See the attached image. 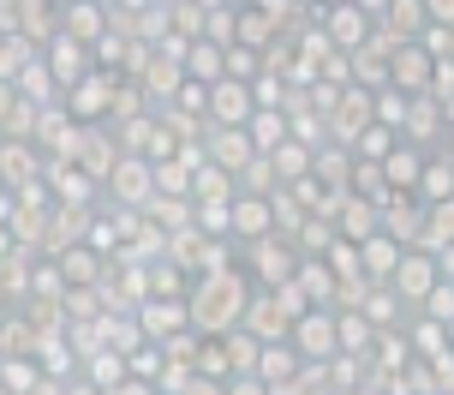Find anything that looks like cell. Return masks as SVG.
Here are the masks:
<instances>
[{"mask_svg":"<svg viewBox=\"0 0 454 395\" xmlns=\"http://www.w3.org/2000/svg\"><path fill=\"white\" fill-rule=\"evenodd\" d=\"M246 300H251V281L239 264H227V270H209L185 288V329L198 336V342H222L227 329H239L246 318Z\"/></svg>","mask_w":454,"mask_h":395,"instance_id":"6da1fadb","label":"cell"},{"mask_svg":"<svg viewBox=\"0 0 454 395\" xmlns=\"http://www.w3.org/2000/svg\"><path fill=\"white\" fill-rule=\"evenodd\" d=\"M311 30H317L335 54H353V48H364V36H371V19H364V6H311Z\"/></svg>","mask_w":454,"mask_h":395,"instance_id":"7a4b0ae2","label":"cell"},{"mask_svg":"<svg viewBox=\"0 0 454 395\" xmlns=\"http://www.w3.org/2000/svg\"><path fill=\"white\" fill-rule=\"evenodd\" d=\"M364 126H371V96L347 84V91L335 96V108L323 115V144H335V150H347V156H353V138H359Z\"/></svg>","mask_w":454,"mask_h":395,"instance_id":"3957f363","label":"cell"},{"mask_svg":"<svg viewBox=\"0 0 454 395\" xmlns=\"http://www.w3.org/2000/svg\"><path fill=\"white\" fill-rule=\"evenodd\" d=\"M102 198H108L114 209H144L150 198H156V186H150V162L120 156V162L108 168V180H102Z\"/></svg>","mask_w":454,"mask_h":395,"instance_id":"277c9868","label":"cell"},{"mask_svg":"<svg viewBox=\"0 0 454 395\" xmlns=\"http://www.w3.org/2000/svg\"><path fill=\"white\" fill-rule=\"evenodd\" d=\"M114 84H120V78H108V72H90L84 84H72V91L60 96V108H67V115L78 120V126H108Z\"/></svg>","mask_w":454,"mask_h":395,"instance_id":"5b68a950","label":"cell"},{"mask_svg":"<svg viewBox=\"0 0 454 395\" xmlns=\"http://www.w3.org/2000/svg\"><path fill=\"white\" fill-rule=\"evenodd\" d=\"M436 264L425 252H401V264H395V276L383 281L388 294H395V300H401V312H419V305H425V294H431L436 288Z\"/></svg>","mask_w":454,"mask_h":395,"instance_id":"8992f818","label":"cell"},{"mask_svg":"<svg viewBox=\"0 0 454 395\" xmlns=\"http://www.w3.org/2000/svg\"><path fill=\"white\" fill-rule=\"evenodd\" d=\"M198 156H204V168H215V174H227V180H233V174H239L257 150L246 144V132H239V126H204Z\"/></svg>","mask_w":454,"mask_h":395,"instance_id":"52a82bcc","label":"cell"},{"mask_svg":"<svg viewBox=\"0 0 454 395\" xmlns=\"http://www.w3.org/2000/svg\"><path fill=\"white\" fill-rule=\"evenodd\" d=\"M36 60L48 67V78H54V91H60V96H67L72 84H84V78L96 72L90 48H84V43H72V36H54V43H48L43 54H36Z\"/></svg>","mask_w":454,"mask_h":395,"instance_id":"ba28073f","label":"cell"},{"mask_svg":"<svg viewBox=\"0 0 454 395\" xmlns=\"http://www.w3.org/2000/svg\"><path fill=\"white\" fill-rule=\"evenodd\" d=\"M239 329H246L257 348H270V342H287L294 336V318L281 312V300L275 294H257L251 288V300H246V318H239Z\"/></svg>","mask_w":454,"mask_h":395,"instance_id":"9c48e42d","label":"cell"},{"mask_svg":"<svg viewBox=\"0 0 454 395\" xmlns=\"http://www.w3.org/2000/svg\"><path fill=\"white\" fill-rule=\"evenodd\" d=\"M287 348L305 359V366H323V359H335V312H305L294 324V336H287Z\"/></svg>","mask_w":454,"mask_h":395,"instance_id":"30bf717a","label":"cell"},{"mask_svg":"<svg viewBox=\"0 0 454 395\" xmlns=\"http://www.w3.org/2000/svg\"><path fill=\"white\" fill-rule=\"evenodd\" d=\"M120 162V150H114V132L108 126H84L78 132V150H72V168L90 180L96 192H102V180H108V168Z\"/></svg>","mask_w":454,"mask_h":395,"instance_id":"8fae6325","label":"cell"},{"mask_svg":"<svg viewBox=\"0 0 454 395\" xmlns=\"http://www.w3.org/2000/svg\"><path fill=\"white\" fill-rule=\"evenodd\" d=\"M137 336L150 342V348H161V342H174V336H185V300H144L132 312Z\"/></svg>","mask_w":454,"mask_h":395,"instance_id":"7c38bea8","label":"cell"},{"mask_svg":"<svg viewBox=\"0 0 454 395\" xmlns=\"http://www.w3.org/2000/svg\"><path fill=\"white\" fill-rule=\"evenodd\" d=\"M60 36L96 48L108 36V6H102V0H67V6H60Z\"/></svg>","mask_w":454,"mask_h":395,"instance_id":"4fadbf2b","label":"cell"},{"mask_svg":"<svg viewBox=\"0 0 454 395\" xmlns=\"http://www.w3.org/2000/svg\"><path fill=\"white\" fill-rule=\"evenodd\" d=\"M251 120V84H209V102H204V126H246Z\"/></svg>","mask_w":454,"mask_h":395,"instance_id":"5bb4252c","label":"cell"},{"mask_svg":"<svg viewBox=\"0 0 454 395\" xmlns=\"http://www.w3.org/2000/svg\"><path fill=\"white\" fill-rule=\"evenodd\" d=\"M54 36H60V6L54 0H19V43L30 54H43Z\"/></svg>","mask_w":454,"mask_h":395,"instance_id":"9a60e30c","label":"cell"},{"mask_svg":"<svg viewBox=\"0 0 454 395\" xmlns=\"http://www.w3.org/2000/svg\"><path fill=\"white\" fill-rule=\"evenodd\" d=\"M425 84H431V60H425V54H419L412 43H401L395 54H388V91L425 96Z\"/></svg>","mask_w":454,"mask_h":395,"instance_id":"2e32d148","label":"cell"},{"mask_svg":"<svg viewBox=\"0 0 454 395\" xmlns=\"http://www.w3.org/2000/svg\"><path fill=\"white\" fill-rule=\"evenodd\" d=\"M412 252H425V257L454 252V204H425V222H419Z\"/></svg>","mask_w":454,"mask_h":395,"instance_id":"e0dca14e","label":"cell"},{"mask_svg":"<svg viewBox=\"0 0 454 395\" xmlns=\"http://www.w3.org/2000/svg\"><path fill=\"white\" fill-rule=\"evenodd\" d=\"M419 168H425V156H419V150H407V144H395L383 162H377L388 198H412V186H419Z\"/></svg>","mask_w":454,"mask_h":395,"instance_id":"ac0fdd59","label":"cell"},{"mask_svg":"<svg viewBox=\"0 0 454 395\" xmlns=\"http://www.w3.org/2000/svg\"><path fill=\"white\" fill-rule=\"evenodd\" d=\"M412 204H454V156H425Z\"/></svg>","mask_w":454,"mask_h":395,"instance_id":"d6986e66","label":"cell"},{"mask_svg":"<svg viewBox=\"0 0 454 395\" xmlns=\"http://www.w3.org/2000/svg\"><path fill=\"white\" fill-rule=\"evenodd\" d=\"M329 228H335V240H347V246H364V240L377 233V204H364V198H340Z\"/></svg>","mask_w":454,"mask_h":395,"instance_id":"ffe728a7","label":"cell"},{"mask_svg":"<svg viewBox=\"0 0 454 395\" xmlns=\"http://www.w3.org/2000/svg\"><path fill=\"white\" fill-rule=\"evenodd\" d=\"M359 252V276H364V288H383L388 276H395V264H401V246L395 240H383V233H371L364 246H353Z\"/></svg>","mask_w":454,"mask_h":395,"instance_id":"44dd1931","label":"cell"},{"mask_svg":"<svg viewBox=\"0 0 454 395\" xmlns=\"http://www.w3.org/2000/svg\"><path fill=\"white\" fill-rule=\"evenodd\" d=\"M294 288H299V300L311 305V312H329V305H335V276L323 270V257H299Z\"/></svg>","mask_w":454,"mask_h":395,"instance_id":"7402d4cb","label":"cell"},{"mask_svg":"<svg viewBox=\"0 0 454 395\" xmlns=\"http://www.w3.org/2000/svg\"><path fill=\"white\" fill-rule=\"evenodd\" d=\"M48 264L60 270V281H67V288H96V281H102V270H108V257H96L90 246H67V252L48 257Z\"/></svg>","mask_w":454,"mask_h":395,"instance_id":"603a6c76","label":"cell"},{"mask_svg":"<svg viewBox=\"0 0 454 395\" xmlns=\"http://www.w3.org/2000/svg\"><path fill=\"white\" fill-rule=\"evenodd\" d=\"M299 366H305V359H299L294 348H287V342H270V348H257V383H263V390H281V383H294L299 377Z\"/></svg>","mask_w":454,"mask_h":395,"instance_id":"cb8c5ba5","label":"cell"},{"mask_svg":"<svg viewBox=\"0 0 454 395\" xmlns=\"http://www.w3.org/2000/svg\"><path fill=\"white\" fill-rule=\"evenodd\" d=\"M347 180H353V156L347 150H335V144H323V150H311V186L317 192H347Z\"/></svg>","mask_w":454,"mask_h":395,"instance_id":"d4e9b609","label":"cell"},{"mask_svg":"<svg viewBox=\"0 0 454 395\" xmlns=\"http://www.w3.org/2000/svg\"><path fill=\"white\" fill-rule=\"evenodd\" d=\"M12 96H19V102H30V108H54V102H60V91H54V78H48V67L36 60V54L19 67V78H12Z\"/></svg>","mask_w":454,"mask_h":395,"instance_id":"484cf974","label":"cell"},{"mask_svg":"<svg viewBox=\"0 0 454 395\" xmlns=\"http://www.w3.org/2000/svg\"><path fill=\"white\" fill-rule=\"evenodd\" d=\"M239 132H246V144L257 150V156H270V150L287 144V120H281V108H251V120L239 126Z\"/></svg>","mask_w":454,"mask_h":395,"instance_id":"4316f807","label":"cell"},{"mask_svg":"<svg viewBox=\"0 0 454 395\" xmlns=\"http://www.w3.org/2000/svg\"><path fill=\"white\" fill-rule=\"evenodd\" d=\"M270 43H275V24L263 19V6H233V48L263 54Z\"/></svg>","mask_w":454,"mask_h":395,"instance_id":"83f0119b","label":"cell"},{"mask_svg":"<svg viewBox=\"0 0 454 395\" xmlns=\"http://www.w3.org/2000/svg\"><path fill=\"white\" fill-rule=\"evenodd\" d=\"M401 336H407V353H412V359H442V353H449V329L431 324V318H407V324H401Z\"/></svg>","mask_w":454,"mask_h":395,"instance_id":"f1b7e54d","label":"cell"},{"mask_svg":"<svg viewBox=\"0 0 454 395\" xmlns=\"http://www.w3.org/2000/svg\"><path fill=\"white\" fill-rule=\"evenodd\" d=\"M263 162H270V174H275V192L311 180V150H299V144H281V150H270Z\"/></svg>","mask_w":454,"mask_h":395,"instance_id":"f546056e","label":"cell"},{"mask_svg":"<svg viewBox=\"0 0 454 395\" xmlns=\"http://www.w3.org/2000/svg\"><path fill=\"white\" fill-rule=\"evenodd\" d=\"M180 72H185V84H222V48H209V43H185L180 54Z\"/></svg>","mask_w":454,"mask_h":395,"instance_id":"4dcf8cb0","label":"cell"},{"mask_svg":"<svg viewBox=\"0 0 454 395\" xmlns=\"http://www.w3.org/2000/svg\"><path fill=\"white\" fill-rule=\"evenodd\" d=\"M353 312L364 318V329H371V336H377V329H401V300H395L388 288H364V300L353 305Z\"/></svg>","mask_w":454,"mask_h":395,"instance_id":"1f68e13d","label":"cell"},{"mask_svg":"<svg viewBox=\"0 0 454 395\" xmlns=\"http://www.w3.org/2000/svg\"><path fill=\"white\" fill-rule=\"evenodd\" d=\"M78 377H84V383H90L96 395H108V390H120V383H126V353H90V359H84V366H78Z\"/></svg>","mask_w":454,"mask_h":395,"instance_id":"d6a6232c","label":"cell"},{"mask_svg":"<svg viewBox=\"0 0 454 395\" xmlns=\"http://www.w3.org/2000/svg\"><path fill=\"white\" fill-rule=\"evenodd\" d=\"M43 383V366L30 353H0V395H30Z\"/></svg>","mask_w":454,"mask_h":395,"instance_id":"836d02e7","label":"cell"},{"mask_svg":"<svg viewBox=\"0 0 454 395\" xmlns=\"http://www.w3.org/2000/svg\"><path fill=\"white\" fill-rule=\"evenodd\" d=\"M185 288H192V281H185L180 270L168 264V257L144 264V294H150V300H185Z\"/></svg>","mask_w":454,"mask_h":395,"instance_id":"e575fe53","label":"cell"},{"mask_svg":"<svg viewBox=\"0 0 454 395\" xmlns=\"http://www.w3.org/2000/svg\"><path fill=\"white\" fill-rule=\"evenodd\" d=\"M96 318H102V300H96V288H67V294H60V329L96 324Z\"/></svg>","mask_w":454,"mask_h":395,"instance_id":"d590c367","label":"cell"},{"mask_svg":"<svg viewBox=\"0 0 454 395\" xmlns=\"http://www.w3.org/2000/svg\"><path fill=\"white\" fill-rule=\"evenodd\" d=\"M192 204H233V180L227 174H215V168H192V192H185Z\"/></svg>","mask_w":454,"mask_h":395,"instance_id":"8d00e7d4","label":"cell"},{"mask_svg":"<svg viewBox=\"0 0 454 395\" xmlns=\"http://www.w3.org/2000/svg\"><path fill=\"white\" fill-rule=\"evenodd\" d=\"M168 36L198 43L204 36V0H168Z\"/></svg>","mask_w":454,"mask_h":395,"instance_id":"74e56055","label":"cell"},{"mask_svg":"<svg viewBox=\"0 0 454 395\" xmlns=\"http://www.w3.org/2000/svg\"><path fill=\"white\" fill-rule=\"evenodd\" d=\"M222 359H227V377H251L257 372V342L246 329H227L222 336Z\"/></svg>","mask_w":454,"mask_h":395,"instance_id":"f35d334b","label":"cell"},{"mask_svg":"<svg viewBox=\"0 0 454 395\" xmlns=\"http://www.w3.org/2000/svg\"><path fill=\"white\" fill-rule=\"evenodd\" d=\"M150 186H156V198H185V192H192V168H185L180 156H174V162H156L150 168ZM185 204H192V198H185Z\"/></svg>","mask_w":454,"mask_h":395,"instance_id":"ab89813d","label":"cell"},{"mask_svg":"<svg viewBox=\"0 0 454 395\" xmlns=\"http://www.w3.org/2000/svg\"><path fill=\"white\" fill-rule=\"evenodd\" d=\"M198 43H209V48H233V6L209 0V6H204V36H198Z\"/></svg>","mask_w":454,"mask_h":395,"instance_id":"60d3db41","label":"cell"},{"mask_svg":"<svg viewBox=\"0 0 454 395\" xmlns=\"http://www.w3.org/2000/svg\"><path fill=\"white\" fill-rule=\"evenodd\" d=\"M395 144H401L395 132H383V126H364L359 138H353V162H371V168H377L388 150H395Z\"/></svg>","mask_w":454,"mask_h":395,"instance_id":"b9f144b4","label":"cell"},{"mask_svg":"<svg viewBox=\"0 0 454 395\" xmlns=\"http://www.w3.org/2000/svg\"><path fill=\"white\" fill-rule=\"evenodd\" d=\"M412 318H431V324L454 329V281H436L431 294H425V305H419V312H412Z\"/></svg>","mask_w":454,"mask_h":395,"instance_id":"7bdbcfd3","label":"cell"},{"mask_svg":"<svg viewBox=\"0 0 454 395\" xmlns=\"http://www.w3.org/2000/svg\"><path fill=\"white\" fill-rule=\"evenodd\" d=\"M192 228L204 240H227V204H192Z\"/></svg>","mask_w":454,"mask_h":395,"instance_id":"ee69618b","label":"cell"},{"mask_svg":"<svg viewBox=\"0 0 454 395\" xmlns=\"http://www.w3.org/2000/svg\"><path fill=\"white\" fill-rule=\"evenodd\" d=\"M24 60H30V48H24L19 36H0V84H12Z\"/></svg>","mask_w":454,"mask_h":395,"instance_id":"f6af8a7d","label":"cell"},{"mask_svg":"<svg viewBox=\"0 0 454 395\" xmlns=\"http://www.w3.org/2000/svg\"><path fill=\"white\" fill-rule=\"evenodd\" d=\"M222 395H270V390H263L257 377H227V383H222Z\"/></svg>","mask_w":454,"mask_h":395,"instance_id":"bcb514c9","label":"cell"},{"mask_svg":"<svg viewBox=\"0 0 454 395\" xmlns=\"http://www.w3.org/2000/svg\"><path fill=\"white\" fill-rule=\"evenodd\" d=\"M0 36H19V0H0Z\"/></svg>","mask_w":454,"mask_h":395,"instance_id":"7dc6e473","label":"cell"},{"mask_svg":"<svg viewBox=\"0 0 454 395\" xmlns=\"http://www.w3.org/2000/svg\"><path fill=\"white\" fill-rule=\"evenodd\" d=\"M180 395H222V383H209V377H185Z\"/></svg>","mask_w":454,"mask_h":395,"instance_id":"c3c4849f","label":"cell"},{"mask_svg":"<svg viewBox=\"0 0 454 395\" xmlns=\"http://www.w3.org/2000/svg\"><path fill=\"white\" fill-rule=\"evenodd\" d=\"M60 390H67V383H54V377H43V383H36L30 395H60Z\"/></svg>","mask_w":454,"mask_h":395,"instance_id":"681fc988","label":"cell"},{"mask_svg":"<svg viewBox=\"0 0 454 395\" xmlns=\"http://www.w3.org/2000/svg\"><path fill=\"white\" fill-rule=\"evenodd\" d=\"M108 395H150V390H144V383H132V377H126V383H120V390H108Z\"/></svg>","mask_w":454,"mask_h":395,"instance_id":"f907efd6","label":"cell"},{"mask_svg":"<svg viewBox=\"0 0 454 395\" xmlns=\"http://www.w3.org/2000/svg\"><path fill=\"white\" fill-rule=\"evenodd\" d=\"M347 395H383V390H377V383H364V390H347Z\"/></svg>","mask_w":454,"mask_h":395,"instance_id":"816d5d0a","label":"cell"}]
</instances>
